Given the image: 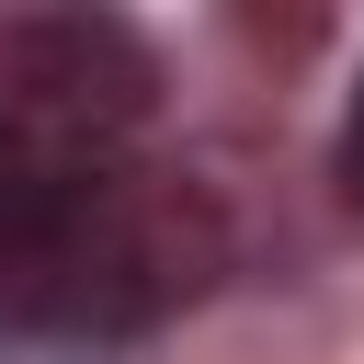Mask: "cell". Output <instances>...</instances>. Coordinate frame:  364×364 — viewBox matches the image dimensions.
<instances>
[{
    "mask_svg": "<svg viewBox=\"0 0 364 364\" xmlns=\"http://www.w3.org/2000/svg\"><path fill=\"white\" fill-rule=\"evenodd\" d=\"M205 273V193L0 114V341H125Z\"/></svg>",
    "mask_w": 364,
    "mask_h": 364,
    "instance_id": "1",
    "label": "cell"
},
{
    "mask_svg": "<svg viewBox=\"0 0 364 364\" xmlns=\"http://www.w3.org/2000/svg\"><path fill=\"white\" fill-rule=\"evenodd\" d=\"M0 57H11V80H23L34 102H57L68 125H80V114H125V102L102 91V68H114V80H148L114 23H34V34H11Z\"/></svg>",
    "mask_w": 364,
    "mask_h": 364,
    "instance_id": "2",
    "label": "cell"
},
{
    "mask_svg": "<svg viewBox=\"0 0 364 364\" xmlns=\"http://www.w3.org/2000/svg\"><path fill=\"white\" fill-rule=\"evenodd\" d=\"M341 182H353V205H364V91H353V114H341Z\"/></svg>",
    "mask_w": 364,
    "mask_h": 364,
    "instance_id": "3",
    "label": "cell"
}]
</instances>
